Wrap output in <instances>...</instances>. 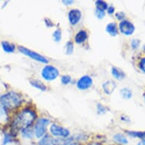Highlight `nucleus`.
Masks as SVG:
<instances>
[{"instance_id":"1","label":"nucleus","mask_w":145,"mask_h":145,"mask_svg":"<svg viewBox=\"0 0 145 145\" xmlns=\"http://www.w3.org/2000/svg\"><path fill=\"white\" fill-rule=\"evenodd\" d=\"M34 119V112L30 110H25L18 116L14 121V126L18 129H26L32 124Z\"/></svg>"},{"instance_id":"2","label":"nucleus","mask_w":145,"mask_h":145,"mask_svg":"<svg viewBox=\"0 0 145 145\" xmlns=\"http://www.w3.org/2000/svg\"><path fill=\"white\" fill-rule=\"evenodd\" d=\"M1 102L8 109H14L19 106L21 103V98L17 93L10 92L1 97Z\"/></svg>"},{"instance_id":"3","label":"nucleus","mask_w":145,"mask_h":145,"mask_svg":"<svg viewBox=\"0 0 145 145\" xmlns=\"http://www.w3.org/2000/svg\"><path fill=\"white\" fill-rule=\"evenodd\" d=\"M59 75V71L55 67L47 65L43 69L42 71V76L44 79L47 81H52L57 78Z\"/></svg>"},{"instance_id":"4","label":"nucleus","mask_w":145,"mask_h":145,"mask_svg":"<svg viewBox=\"0 0 145 145\" xmlns=\"http://www.w3.org/2000/svg\"><path fill=\"white\" fill-rule=\"evenodd\" d=\"M19 50L20 52H22L23 54L27 56L31 57V59H33L36 60V61L43 62V63H47L48 62V60L45 57H43V56L40 55V54L37 53V52H33L32 50H28V49L23 47V46H20Z\"/></svg>"},{"instance_id":"5","label":"nucleus","mask_w":145,"mask_h":145,"mask_svg":"<svg viewBox=\"0 0 145 145\" xmlns=\"http://www.w3.org/2000/svg\"><path fill=\"white\" fill-rule=\"evenodd\" d=\"M50 123V120L46 119H40L35 125V134L37 138H41L45 134L46 125Z\"/></svg>"},{"instance_id":"6","label":"nucleus","mask_w":145,"mask_h":145,"mask_svg":"<svg viewBox=\"0 0 145 145\" xmlns=\"http://www.w3.org/2000/svg\"><path fill=\"white\" fill-rule=\"evenodd\" d=\"M119 30L125 35H131L135 31V26L132 23L128 21H122L119 24Z\"/></svg>"},{"instance_id":"7","label":"nucleus","mask_w":145,"mask_h":145,"mask_svg":"<svg viewBox=\"0 0 145 145\" xmlns=\"http://www.w3.org/2000/svg\"><path fill=\"white\" fill-rule=\"evenodd\" d=\"M50 131L51 133L55 136H59L63 138H67L69 135V131L66 129H64L62 127L58 126L56 125H52L50 127Z\"/></svg>"},{"instance_id":"8","label":"nucleus","mask_w":145,"mask_h":145,"mask_svg":"<svg viewBox=\"0 0 145 145\" xmlns=\"http://www.w3.org/2000/svg\"><path fill=\"white\" fill-rule=\"evenodd\" d=\"M93 81L92 78L86 75V76H83L81 78L77 83V87L81 90H86L92 85Z\"/></svg>"},{"instance_id":"9","label":"nucleus","mask_w":145,"mask_h":145,"mask_svg":"<svg viewBox=\"0 0 145 145\" xmlns=\"http://www.w3.org/2000/svg\"><path fill=\"white\" fill-rule=\"evenodd\" d=\"M81 12L78 9L71 10L69 13V21H70L71 24H76L81 19Z\"/></svg>"},{"instance_id":"10","label":"nucleus","mask_w":145,"mask_h":145,"mask_svg":"<svg viewBox=\"0 0 145 145\" xmlns=\"http://www.w3.org/2000/svg\"><path fill=\"white\" fill-rule=\"evenodd\" d=\"M103 88L106 93L110 94L114 90L115 88H116V84L112 81H108L103 85Z\"/></svg>"},{"instance_id":"11","label":"nucleus","mask_w":145,"mask_h":145,"mask_svg":"<svg viewBox=\"0 0 145 145\" xmlns=\"http://www.w3.org/2000/svg\"><path fill=\"white\" fill-rule=\"evenodd\" d=\"M112 74L118 80L124 78L125 76V74L122 70L119 69V68H116V67H113L112 69Z\"/></svg>"},{"instance_id":"12","label":"nucleus","mask_w":145,"mask_h":145,"mask_svg":"<svg viewBox=\"0 0 145 145\" xmlns=\"http://www.w3.org/2000/svg\"><path fill=\"white\" fill-rule=\"evenodd\" d=\"M87 37H88L87 32L84 31H79L78 33L76 34V36H75V41L78 43H83L84 41L86 40Z\"/></svg>"},{"instance_id":"13","label":"nucleus","mask_w":145,"mask_h":145,"mask_svg":"<svg viewBox=\"0 0 145 145\" xmlns=\"http://www.w3.org/2000/svg\"><path fill=\"white\" fill-rule=\"evenodd\" d=\"M71 138H58L53 140V145H69L71 142Z\"/></svg>"},{"instance_id":"14","label":"nucleus","mask_w":145,"mask_h":145,"mask_svg":"<svg viewBox=\"0 0 145 145\" xmlns=\"http://www.w3.org/2000/svg\"><path fill=\"white\" fill-rule=\"evenodd\" d=\"M106 31L112 36H116L118 32H117L116 24L115 23H110L106 26Z\"/></svg>"},{"instance_id":"15","label":"nucleus","mask_w":145,"mask_h":145,"mask_svg":"<svg viewBox=\"0 0 145 145\" xmlns=\"http://www.w3.org/2000/svg\"><path fill=\"white\" fill-rule=\"evenodd\" d=\"M2 46L4 51L6 52H13L14 51V46L7 41H4L2 43Z\"/></svg>"},{"instance_id":"16","label":"nucleus","mask_w":145,"mask_h":145,"mask_svg":"<svg viewBox=\"0 0 145 145\" xmlns=\"http://www.w3.org/2000/svg\"><path fill=\"white\" fill-rule=\"evenodd\" d=\"M53 142L52 138L49 135L44 136L39 142V145H51Z\"/></svg>"},{"instance_id":"17","label":"nucleus","mask_w":145,"mask_h":145,"mask_svg":"<svg viewBox=\"0 0 145 145\" xmlns=\"http://www.w3.org/2000/svg\"><path fill=\"white\" fill-rule=\"evenodd\" d=\"M114 140L116 142L119 143V144H128V140L126 139L125 137H124L123 135H119V134L114 136Z\"/></svg>"},{"instance_id":"18","label":"nucleus","mask_w":145,"mask_h":145,"mask_svg":"<svg viewBox=\"0 0 145 145\" xmlns=\"http://www.w3.org/2000/svg\"><path fill=\"white\" fill-rule=\"evenodd\" d=\"M31 84L34 86L35 88H38L41 90H46V86L43 84V83H41L40 81H36V80H31Z\"/></svg>"},{"instance_id":"19","label":"nucleus","mask_w":145,"mask_h":145,"mask_svg":"<svg viewBox=\"0 0 145 145\" xmlns=\"http://www.w3.org/2000/svg\"><path fill=\"white\" fill-rule=\"evenodd\" d=\"M96 4H97V9L99 10V11L104 12V10L107 8V4L103 1H100V0L97 1Z\"/></svg>"},{"instance_id":"20","label":"nucleus","mask_w":145,"mask_h":145,"mask_svg":"<svg viewBox=\"0 0 145 145\" xmlns=\"http://www.w3.org/2000/svg\"><path fill=\"white\" fill-rule=\"evenodd\" d=\"M121 96L123 97L124 98H126V99H129V98L131 97V91L129 89H127V88H124L120 91Z\"/></svg>"},{"instance_id":"21","label":"nucleus","mask_w":145,"mask_h":145,"mask_svg":"<svg viewBox=\"0 0 145 145\" xmlns=\"http://www.w3.org/2000/svg\"><path fill=\"white\" fill-rule=\"evenodd\" d=\"M129 134L131 136L138 137V138H140V139H142L143 140H145V131H144V132H133V131H129Z\"/></svg>"},{"instance_id":"22","label":"nucleus","mask_w":145,"mask_h":145,"mask_svg":"<svg viewBox=\"0 0 145 145\" xmlns=\"http://www.w3.org/2000/svg\"><path fill=\"white\" fill-rule=\"evenodd\" d=\"M23 136L25 137V138H32V136H33V132L31 131V129H29L28 128H26V129H23Z\"/></svg>"},{"instance_id":"23","label":"nucleus","mask_w":145,"mask_h":145,"mask_svg":"<svg viewBox=\"0 0 145 145\" xmlns=\"http://www.w3.org/2000/svg\"><path fill=\"white\" fill-rule=\"evenodd\" d=\"M53 37H54V40H55L56 42H59V41L61 40V31L59 30H56V31L53 33Z\"/></svg>"},{"instance_id":"24","label":"nucleus","mask_w":145,"mask_h":145,"mask_svg":"<svg viewBox=\"0 0 145 145\" xmlns=\"http://www.w3.org/2000/svg\"><path fill=\"white\" fill-rule=\"evenodd\" d=\"M71 81V78L69 76H63L62 78V82L64 84H67Z\"/></svg>"},{"instance_id":"25","label":"nucleus","mask_w":145,"mask_h":145,"mask_svg":"<svg viewBox=\"0 0 145 145\" xmlns=\"http://www.w3.org/2000/svg\"><path fill=\"white\" fill-rule=\"evenodd\" d=\"M72 50H73V44H72L71 42H69V43H68V44H67V52H68L69 54H70V53H71V52H72Z\"/></svg>"},{"instance_id":"26","label":"nucleus","mask_w":145,"mask_h":145,"mask_svg":"<svg viewBox=\"0 0 145 145\" xmlns=\"http://www.w3.org/2000/svg\"><path fill=\"white\" fill-rule=\"evenodd\" d=\"M140 68L144 72H145V58H143L140 62Z\"/></svg>"},{"instance_id":"27","label":"nucleus","mask_w":145,"mask_h":145,"mask_svg":"<svg viewBox=\"0 0 145 145\" xmlns=\"http://www.w3.org/2000/svg\"><path fill=\"white\" fill-rule=\"evenodd\" d=\"M96 13H97V17L99 18H103V16L105 15L104 12L99 11V10H97V12H96Z\"/></svg>"},{"instance_id":"28","label":"nucleus","mask_w":145,"mask_h":145,"mask_svg":"<svg viewBox=\"0 0 145 145\" xmlns=\"http://www.w3.org/2000/svg\"><path fill=\"white\" fill-rule=\"evenodd\" d=\"M5 112L4 108L0 105V118H1V117H3V116H5Z\"/></svg>"},{"instance_id":"29","label":"nucleus","mask_w":145,"mask_h":145,"mask_svg":"<svg viewBox=\"0 0 145 145\" xmlns=\"http://www.w3.org/2000/svg\"><path fill=\"white\" fill-rule=\"evenodd\" d=\"M115 11L114 7H112V6H110V8H108V12L110 13V14H112Z\"/></svg>"},{"instance_id":"30","label":"nucleus","mask_w":145,"mask_h":145,"mask_svg":"<svg viewBox=\"0 0 145 145\" xmlns=\"http://www.w3.org/2000/svg\"><path fill=\"white\" fill-rule=\"evenodd\" d=\"M138 145H145V140H141L138 144Z\"/></svg>"},{"instance_id":"31","label":"nucleus","mask_w":145,"mask_h":145,"mask_svg":"<svg viewBox=\"0 0 145 145\" xmlns=\"http://www.w3.org/2000/svg\"><path fill=\"white\" fill-rule=\"evenodd\" d=\"M63 3H66V4H71L73 2L72 1H63Z\"/></svg>"},{"instance_id":"32","label":"nucleus","mask_w":145,"mask_h":145,"mask_svg":"<svg viewBox=\"0 0 145 145\" xmlns=\"http://www.w3.org/2000/svg\"><path fill=\"white\" fill-rule=\"evenodd\" d=\"M88 145H100V144H97V143H90Z\"/></svg>"},{"instance_id":"33","label":"nucleus","mask_w":145,"mask_h":145,"mask_svg":"<svg viewBox=\"0 0 145 145\" xmlns=\"http://www.w3.org/2000/svg\"><path fill=\"white\" fill-rule=\"evenodd\" d=\"M69 145H78L77 143H70Z\"/></svg>"},{"instance_id":"34","label":"nucleus","mask_w":145,"mask_h":145,"mask_svg":"<svg viewBox=\"0 0 145 145\" xmlns=\"http://www.w3.org/2000/svg\"><path fill=\"white\" fill-rule=\"evenodd\" d=\"M144 101H145V94H144Z\"/></svg>"}]
</instances>
